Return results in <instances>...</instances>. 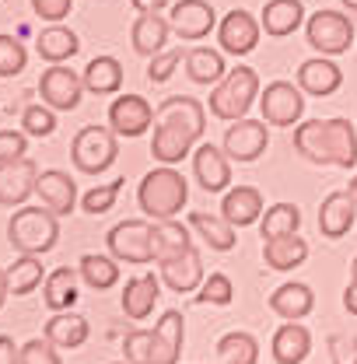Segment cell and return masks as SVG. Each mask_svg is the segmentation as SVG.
I'll use <instances>...</instances> for the list:
<instances>
[{
    "instance_id": "obj_1",
    "label": "cell",
    "mask_w": 357,
    "mask_h": 364,
    "mask_svg": "<svg viewBox=\"0 0 357 364\" xmlns=\"http://www.w3.org/2000/svg\"><path fill=\"white\" fill-rule=\"evenodd\" d=\"M207 109L203 102L189 95H172L158 105L154 116V136H151V158L161 165H178L193 154V144L203 136Z\"/></svg>"
},
{
    "instance_id": "obj_2",
    "label": "cell",
    "mask_w": 357,
    "mask_h": 364,
    "mask_svg": "<svg viewBox=\"0 0 357 364\" xmlns=\"http://www.w3.org/2000/svg\"><path fill=\"white\" fill-rule=\"evenodd\" d=\"M294 151L312 165H336L354 168L357 165V130L351 119H305L294 127Z\"/></svg>"
},
{
    "instance_id": "obj_3",
    "label": "cell",
    "mask_w": 357,
    "mask_h": 364,
    "mask_svg": "<svg viewBox=\"0 0 357 364\" xmlns=\"http://www.w3.org/2000/svg\"><path fill=\"white\" fill-rule=\"evenodd\" d=\"M137 203L151 221H169L182 214V207L189 203V182L176 165L151 168L137 186Z\"/></svg>"
},
{
    "instance_id": "obj_4",
    "label": "cell",
    "mask_w": 357,
    "mask_h": 364,
    "mask_svg": "<svg viewBox=\"0 0 357 364\" xmlns=\"http://www.w3.org/2000/svg\"><path fill=\"white\" fill-rule=\"evenodd\" d=\"M60 218L49 207H18L7 221V242L18 256H46L56 249Z\"/></svg>"
},
{
    "instance_id": "obj_5",
    "label": "cell",
    "mask_w": 357,
    "mask_h": 364,
    "mask_svg": "<svg viewBox=\"0 0 357 364\" xmlns=\"http://www.w3.org/2000/svg\"><path fill=\"white\" fill-rule=\"evenodd\" d=\"M260 74L245 63H238L235 70H228L211 91V116H218L224 123L245 119L249 109L260 102Z\"/></svg>"
},
{
    "instance_id": "obj_6",
    "label": "cell",
    "mask_w": 357,
    "mask_h": 364,
    "mask_svg": "<svg viewBox=\"0 0 357 364\" xmlns=\"http://www.w3.org/2000/svg\"><path fill=\"white\" fill-rule=\"evenodd\" d=\"M105 245H109V256H112V259L144 267V263L154 259V221H151V218L119 221L116 228H109Z\"/></svg>"
},
{
    "instance_id": "obj_7",
    "label": "cell",
    "mask_w": 357,
    "mask_h": 364,
    "mask_svg": "<svg viewBox=\"0 0 357 364\" xmlns=\"http://www.w3.org/2000/svg\"><path fill=\"white\" fill-rule=\"evenodd\" d=\"M116 154H119V144H116L112 127H81L78 136H74V144H70V161L85 176L109 172Z\"/></svg>"
},
{
    "instance_id": "obj_8",
    "label": "cell",
    "mask_w": 357,
    "mask_h": 364,
    "mask_svg": "<svg viewBox=\"0 0 357 364\" xmlns=\"http://www.w3.org/2000/svg\"><path fill=\"white\" fill-rule=\"evenodd\" d=\"M305 39H309V46L319 56H340L354 43V21L343 11L322 7L305 21Z\"/></svg>"
},
{
    "instance_id": "obj_9",
    "label": "cell",
    "mask_w": 357,
    "mask_h": 364,
    "mask_svg": "<svg viewBox=\"0 0 357 364\" xmlns=\"http://www.w3.org/2000/svg\"><path fill=\"white\" fill-rule=\"evenodd\" d=\"M260 112L270 127H298L305 116V91L291 81H270L260 91Z\"/></svg>"
},
{
    "instance_id": "obj_10",
    "label": "cell",
    "mask_w": 357,
    "mask_h": 364,
    "mask_svg": "<svg viewBox=\"0 0 357 364\" xmlns=\"http://www.w3.org/2000/svg\"><path fill=\"white\" fill-rule=\"evenodd\" d=\"M85 95V77L67 63H49L39 77V98L56 112H74Z\"/></svg>"
},
{
    "instance_id": "obj_11",
    "label": "cell",
    "mask_w": 357,
    "mask_h": 364,
    "mask_svg": "<svg viewBox=\"0 0 357 364\" xmlns=\"http://www.w3.org/2000/svg\"><path fill=\"white\" fill-rule=\"evenodd\" d=\"M270 123L263 119H235L228 130H224V154L231 158V161H242V165H249V161H256V158H263V151L270 147Z\"/></svg>"
},
{
    "instance_id": "obj_12",
    "label": "cell",
    "mask_w": 357,
    "mask_h": 364,
    "mask_svg": "<svg viewBox=\"0 0 357 364\" xmlns=\"http://www.w3.org/2000/svg\"><path fill=\"white\" fill-rule=\"evenodd\" d=\"M169 25L182 43H200L218 25V14L207 0H176L169 11Z\"/></svg>"
},
{
    "instance_id": "obj_13",
    "label": "cell",
    "mask_w": 357,
    "mask_h": 364,
    "mask_svg": "<svg viewBox=\"0 0 357 364\" xmlns=\"http://www.w3.org/2000/svg\"><path fill=\"white\" fill-rule=\"evenodd\" d=\"M263 36V25L249 11H228L218 25V46L231 56H249Z\"/></svg>"
},
{
    "instance_id": "obj_14",
    "label": "cell",
    "mask_w": 357,
    "mask_h": 364,
    "mask_svg": "<svg viewBox=\"0 0 357 364\" xmlns=\"http://www.w3.org/2000/svg\"><path fill=\"white\" fill-rule=\"evenodd\" d=\"M193 179L203 193H228L231 186V158L224 154V147L214 144H196L193 151Z\"/></svg>"
},
{
    "instance_id": "obj_15",
    "label": "cell",
    "mask_w": 357,
    "mask_h": 364,
    "mask_svg": "<svg viewBox=\"0 0 357 364\" xmlns=\"http://www.w3.org/2000/svg\"><path fill=\"white\" fill-rule=\"evenodd\" d=\"M154 109L144 95H119L112 105H109V127L116 136H140L151 130L154 123Z\"/></svg>"
},
{
    "instance_id": "obj_16",
    "label": "cell",
    "mask_w": 357,
    "mask_h": 364,
    "mask_svg": "<svg viewBox=\"0 0 357 364\" xmlns=\"http://www.w3.org/2000/svg\"><path fill=\"white\" fill-rule=\"evenodd\" d=\"M39 165L32 158L0 161V207H25V200L36 193Z\"/></svg>"
},
{
    "instance_id": "obj_17",
    "label": "cell",
    "mask_w": 357,
    "mask_h": 364,
    "mask_svg": "<svg viewBox=\"0 0 357 364\" xmlns=\"http://www.w3.org/2000/svg\"><path fill=\"white\" fill-rule=\"evenodd\" d=\"M123 358L130 364H178V350L169 347L158 329H134L123 340Z\"/></svg>"
},
{
    "instance_id": "obj_18",
    "label": "cell",
    "mask_w": 357,
    "mask_h": 364,
    "mask_svg": "<svg viewBox=\"0 0 357 364\" xmlns=\"http://www.w3.org/2000/svg\"><path fill=\"white\" fill-rule=\"evenodd\" d=\"M354 221H357V203L351 200L347 189H336V193H329L319 203V231H322V238L336 242V238L351 235Z\"/></svg>"
},
{
    "instance_id": "obj_19",
    "label": "cell",
    "mask_w": 357,
    "mask_h": 364,
    "mask_svg": "<svg viewBox=\"0 0 357 364\" xmlns=\"http://www.w3.org/2000/svg\"><path fill=\"white\" fill-rule=\"evenodd\" d=\"M158 273H161V284L172 287L176 294H193V291H200V284L207 280V277H203V259H200L196 245L186 249L176 259H169V263H158Z\"/></svg>"
},
{
    "instance_id": "obj_20",
    "label": "cell",
    "mask_w": 357,
    "mask_h": 364,
    "mask_svg": "<svg viewBox=\"0 0 357 364\" xmlns=\"http://www.w3.org/2000/svg\"><path fill=\"white\" fill-rule=\"evenodd\" d=\"M36 196L43 200V207H49L56 218L74 214V207H78V182L70 179L67 172H60V168H49V172H39Z\"/></svg>"
},
{
    "instance_id": "obj_21",
    "label": "cell",
    "mask_w": 357,
    "mask_h": 364,
    "mask_svg": "<svg viewBox=\"0 0 357 364\" xmlns=\"http://www.w3.org/2000/svg\"><path fill=\"white\" fill-rule=\"evenodd\" d=\"M343 85V70L329 60V56H312L298 67V88L312 98H326V95H336Z\"/></svg>"
},
{
    "instance_id": "obj_22",
    "label": "cell",
    "mask_w": 357,
    "mask_h": 364,
    "mask_svg": "<svg viewBox=\"0 0 357 364\" xmlns=\"http://www.w3.org/2000/svg\"><path fill=\"white\" fill-rule=\"evenodd\" d=\"M158 298H161V277H154V273H140V277H130V280H127L119 305H123L127 318L144 322V318L154 312Z\"/></svg>"
},
{
    "instance_id": "obj_23",
    "label": "cell",
    "mask_w": 357,
    "mask_h": 364,
    "mask_svg": "<svg viewBox=\"0 0 357 364\" xmlns=\"http://www.w3.org/2000/svg\"><path fill=\"white\" fill-rule=\"evenodd\" d=\"M221 218L235 228H249L263 218V193L256 186H231L221 200Z\"/></svg>"
},
{
    "instance_id": "obj_24",
    "label": "cell",
    "mask_w": 357,
    "mask_h": 364,
    "mask_svg": "<svg viewBox=\"0 0 357 364\" xmlns=\"http://www.w3.org/2000/svg\"><path fill=\"white\" fill-rule=\"evenodd\" d=\"M270 350H273V361L277 364H305V358L312 354V333L302 322L284 318V326L273 333Z\"/></svg>"
},
{
    "instance_id": "obj_25",
    "label": "cell",
    "mask_w": 357,
    "mask_h": 364,
    "mask_svg": "<svg viewBox=\"0 0 357 364\" xmlns=\"http://www.w3.org/2000/svg\"><path fill=\"white\" fill-rule=\"evenodd\" d=\"M43 336L53 347H60V350H78V347L88 343L91 326H88V318L78 316L74 309H70V312H53L49 322H46Z\"/></svg>"
},
{
    "instance_id": "obj_26",
    "label": "cell",
    "mask_w": 357,
    "mask_h": 364,
    "mask_svg": "<svg viewBox=\"0 0 357 364\" xmlns=\"http://www.w3.org/2000/svg\"><path fill=\"white\" fill-rule=\"evenodd\" d=\"M312 309H315V294H312V287L302 284V280H287V284H280L270 294V312L280 318L302 322L305 316H312Z\"/></svg>"
},
{
    "instance_id": "obj_27",
    "label": "cell",
    "mask_w": 357,
    "mask_h": 364,
    "mask_svg": "<svg viewBox=\"0 0 357 364\" xmlns=\"http://www.w3.org/2000/svg\"><path fill=\"white\" fill-rule=\"evenodd\" d=\"M260 25L270 39H287L291 32H298L305 25V7H302V0H267Z\"/></svg>"
},
{
    "instance_id": "obj_28",
    "label": "cell",
    "mask_w": 357,
    "mask_h": 364,
    "mask_svg": "<svg viewBox=\"0 0 357 364\" xmlns=\"http://www.w3.org/2000/svg\"><path fill=\"white\" fill-rule=\"evenodd\" d=\"M78 49H81L78 32H74V28H67L63 21L46 25V28H39V36H36V53L43 56L46 63H67Z\"/></svg>"
},
{
    "instance_id": "obj_29",
    "label": "cell",
    "mask_w": 357,
    "mask_h": 364,
    "mask_svg": "<svg viewBox=\"0 0 357 364\" xmlns=\"http://www.w3.org/2000/svg\"><path fill=\"white\" fill-rule=\"evenodd\" d=\"M263 259H267L270 270L287 273L298 270L305 259H309V242L294 231V235H280V238H270L263 242Z\"/></svg>"
},
{
    "instance_id": "obj_30",
    "label": "cell",
    "mask_w": 357,
    "mask_h": 364,
    "mask_svg": "<svg viewBox=\"0 0 357 364\" xmlns=\"http://www.w3.org/2000/svg\"><path fill=\"white\" fill-rule=\"evenodd\" d=\"M169 32H172V25H169V18H161V14H140L134 21V32H130V43L140 56H158V53H165V43H169Z\"/></svg>"
},
{
    "instance_id": "obj_31",
    "label": "cell",
    "mask_w": 357,
    "mask_h": 364,
    "mask_svg": "<svg viewBox=\"0 0 357 364\" xmlns=\"http://www.w3.org/2000/svg\"><path fill=\"white\" fill-rule=\"evenodd\" d=\"M186 74H189L193 85L211 88V85H218L224 74H228V67H224V56L218 49H211V46H193V49H186Z\"/></svg>"
},
{
    "instance_id": "obj_32",
    "label": "cell",
    "mask_w": 357,
    "mask_h": 364,
    "mask_svg": "<svg viewBox=\"0 0 357 364\" xmlns=\"http://www.w3.org/2000/svg\"><path fill=\"white\" fill-rule=\"evenodd\" d=\"M78 280H81L78 270L56 267L43 284V301L53 309V312H70V309L78 305Z\"/></svg>"
},
{
    "instance_id": "obj_33",
    "label": "cell",
    "mask_w": 357,
    "mask_h": 364,
    "mask_svg": "<svg viewBox=\"0 0 357 364\" xmlns=\"http://www.w3.org/2000/svg\"><path fill=\"white\" fill-rule=\"evenodd\" d=\"M81 77H85V91H91V95H102V98L116 95L123 88V63L116 56H95L81 70Z\"/></svg>"
},
{
    "instance_id": "obj_34",
    "label": "cell",
    "mask_w": 357,
    "mask_h": 364,
    "mask_svg": "<svg viewBox=\"0 0 357 364\" xmlns=\"http://www.w3.org/2000/svg\"><path fill=\"white\" fill-rule=\"evenodd\" d=\"M189 228L214 249V252H231L235 249V225L224 221L221 214H207V210H193Z\"/></svg>"
},
{
    "instance_id": "obj_35",
    "label": "cell",
    "mask_w": 357,
    "mask_h": 364,
    "mask_svg": "<svg viewBox=\"0 0 357 364\" xmlns=\"http://www.w3.org/2000/svg\"><path fill=\"white\" fill-rule=\"evenodd\" d=\"M186 249H193V242H189V228L178 225L176 218H169V221H154V263H169V259L182 256Z\"/></svg>"
},
{
    "instance_id": "obj_36",
    "label": "cell",
    "mask_w": 357,
    "mask_h": 364,
    "mask_svg": "<svg viewBox=\"0 0 357 364\" xmlns=\"http://www.w3.org/2000/svg\"><path fill=\"white\" fill-rule=\"evenodd\" d=\"M116 263H119V259H112V256L85 252L81 263H78V273H81V280L88 284L91 291H109V287L119 284V267H116Z\"/></svg>"
},
{
    "instance_id": "obj_37",
    "label": "cell",
    "mask_w": 357,
    "mask_h": 364,
    "mask_svg": "<svg viewBox=\"0 0 357 364\" xmlns=\"http://www.w3.org/2000/svg\"><path fill=\"white\" fill-rule=\"evenodd\" d=\"M218 354H221L224 364H256L260 361V340L245 329L224 333L218 340Z\"/></svg>"
},
{
    "instance_id": "obj_38",
    "label": "cell",
    "mask_w": 357,
    "mask_h": 364,
    "mask_svg": "<svg viewBox=\"0 0 357 364\" xmlns=\"http://www.w3.org/2000/svg\"><path fill=\"white\" fill-rule=\"evenodd\" d=\"M302 228V210L294 207V203H273L263 210V218H260V235H263V242L270 238H280V235H294Z\"/></svg>"
},
{
    "instance_id": "obj_39",
    "label": "cell",
    "mask_w": 357,
    "mask_h": 364,
    "mask_svg": "<svg viewBox=\"0 0 357 364\" xmlns=\"http://www.w3.org/2000/svg\"><path fill=\"white\" fill-rule=\"evenodd\" d=\"M7 284H11V294L14 298H25L32 294L43 280V259L39 256H18L11 267H7Z\"/></svg>"
},
{
    "instance_id": "obj_40",
    "label": "cell",
    "mask_w": 357,
    "mask_h": 364,
    "mask_svg": "<svg viewBox=\"0 0 357 364\" xmlns=\"http://www.w3.org/2000/svg\"><path fill=\"white\" fill-rule=\"evenodd\" d=\"M21 130L28 136H39V140L53 136L56 134V109H49L46 102H32V105L21 112Z\"/></svg>"
},
{
    "instance_id": "obj_41",
    "label": "cell",
    "mask_w": 357,
    "mask_h": 364,
    "mask_svg": "<svg viewBox=\"0 0 357 364\" xmlns=\"http://www.w3.org/2000/svg\"><path fill=\"white\" fill-rule=\"evenodd\" d=\"M196 301H203V305H231L235 301V284H231V277L221 270H214L203 284H200V291H196Z\"/></svg>"
},
{
    "instance_id": "obj_42",
    "label": "cell",
    "mask_w": 357,
    "mask_h": 364,
    "mask_svg": "<svg viewBox=\"0 0 357 364\" xmlns=\"http://www.w3.org/2000/svg\"><path fill=\"white\" fill-rule=\"evenodd\" d=\"M127 186V179H112L105 182V186H91L88 193L81 196V210L85 214H109L112 210V203L119 200V189Z\"/></svg>"
},
{
    "instance_id": "obj_43",
    "label": "cell",
    "mask_w": 357,
    "mask_h": 364,
    "mask_svg": "<svg viewBox=\"0 0 357 364\" xmlns=\"http://www.w3.org/2000/svg\"><path fill=\"white\" fill-rule=\"evenodd\" d=\"M25 63H28V49L21 46V39L0 32V77H14V74H21Z\"/></svg>"
},
{
    "instance_id": "obj_44",
    "label": "cell",
    "mask_w": 357,
    "mask_h": 364,
    "mask_svg": "<svg viewBox=\"0 0 357 364\" xmlns=\"http://www.w3.org/2000/svg\"><path fill=\"white\" fill-rule=\"evenodd\" d=\"M182 60H186L182 49H165V53L151 56V63H147V81H151V85H165V81L176 74V67Z\"/></svg>"
},
{
    "instance_id": "obj_45",
    "label": "cell",
    "mask_w": 357,
    "mask_h": 364,
    "mask_svg": "<svg viewBox=\"0 0 357 364\" xmlns=\"http://www.w3.org/2000/svg\"><path fill=\"white\" fill-rule=\"evenodd\" d=\"M154 329L169 340V347H172V350L182 354V343H186V318H182V312H176V309L161 312V318H158V326H154Z\"/></svg>"
},
{
    "instance_id": "obj_46",
    "label": "cell",
    "mask_w": 357,
    "mask_h": 364,
    "mask_svg": "<svg viewBox=\"0 0 357 364\" xmlns=\"http://www.w3.org/2000/svg\"><path fill=\"white\" fill-rule=\"evenodd\" d=\"M56 350L60 347H53L46 336H36V340L21 343V364H63Z\"/></svg>"
},
{
    "instance_id": "obj_47",
    "label": "cell",
    "mask_w": 357,
    "mask_h": 364,
    "mask_svg": "<svg viewBox=\"0 0 357 364\" xmlns=\"http://www.w3.org/2000/svg\"><path fill=\"white\" fill-rule=\"evenodd\" d=\"M326 347H329L333 364H357V336H351V333H333Z\"/></svg>"
},
{
    "instance_id": "obj_48",
    "label": "cell",
    "mask_w": 357,
    "mask_h": 364,
    "mask_svg": "<svg viewBox=\"0 0 357 364\" xmlns=\"http://www.w3.org/2000/svg\"><path fill=\"white\" fill-rule=\"evenodd\" d=\"M28 151V134L25 130H0V161H18Z\"/></svg>"
},
{
    "instance_id": "obj_49",
    "label": "cell",
    "mask_w": 357,
    "mask_h": 364,
    "mask_svg": "<svg viewBox=\"0 0 357 364\" xmlns=\"http://www.w3.org/2000/svg\"><path fill=\"white\" fill-rule=\"evenodd\" d=\"M70 7H74V0H32V11H36V18H43V21H63L67 14H70Z\"/></svg>"
},
{
    "instance_id": "obj_50",
    "label": "cell",
    "mask_w": 357,
    "mask_h": 364,
    "mask_svg": "<svg viewBox=\"0 0 357 364\" xmlns=\"http://www.w3.org/2000/svg\"><path fill=\"white\" fill-rule=\"evenodd\" d=\"M0 364H21V347L7 333H0Z\"/></svg>"
},
{
    "instance_id": "obj_51",
    "label": "cell",
    "mask_w": 357,
    "mask_h": 364,
    "mask_svg": "<svg viewBox=\"0 0 357 364\" xmlns=\"http://www.w3.org/2000/svg\"><path fill=\"white\" fill-rule=\"evenodd\" d=\"M137 14H161L169 7V0H130Z\"/></svg>"
},
{
    "instance_id": "obj_52",
    "label": "cell",
    "mask_w": 357,
    "mask_h": 364,
    "mask_svg": "<svg viewBox=\"0 0 357 364\" xmlns=\"http://www.w3.org/2000/svg\"><path fill=\"white\" fill-rule=\"evenodd\" d=\"M343 309L351 316H357V277H351V284L343 287Z\"/></svg>"
},
{
    "instance_id": "obj_53",
    "label": "cell",
    "mask_w": 357,
    "mask_h": 364,
    "mask_svg": "<svg viewBox=\"0 0 357 364\" xmlns=\"http://www.w3.org/2000/svg\"><path fill=\"white\" fill-rule=\"evenodd\" d=\"M7 298H11V284H7V270L0 267V309L7 305Z\"/></svg>"
},
{
    "instance_id": "obj_54",
    "label": "cell",
    "mask_w": 357,
    "mask_h": 364,
    "mask_svg": "<svg viewBox=\"0 0 357 364\" xmlns=\"http://www.w3.org/2000/svg\"><path fill=\"white\" fill-rule=\"evenodd\" d=\"M347 193H351V200L357 203V176H351V182H347Z\"/></svg>"
},
{
    "instance_id": "obj_55",
    "label": "cell",
    "mask_w": 357,
    "mask_h": 364,
    "mask_svg": "<svg viewBox=\"0 0 357 364\" xmlns=\"http://www.w3.org/2000/svg\"><path fill=\"white\" fill-rule=\"evenodd\" d=\"M340 4H343L347 11H357V0H340Z\"/></svg>"
},
{
    "instance_id": "obj_56",
    "label": "cell",
    "mask_w": 357,
    "mask_h": 364,
    "mask_svg": "<svg viewBox=\"0 0 357 364\" xmlns=\"http://www.w3.org/2000/svg\"><path fill=\"white\" fill-rule=\"evenodd\" d=\"M351 277H357V256H354V263H351Z\"/></svg>"
},
{
    "instance_id": "obj_57",
    "label": "cell",
    "mask_w": 357,
    "mask_h": 364,
    "mask_svg": "<svg viewBox=\"0 0 357 364\" xmlns=\"http://www.w3.org/2000/svg\"><path fill=\"white\" fill-rule=\"evenodd\" d=\"M109 364H130V361H127V358H123V361H109Z\"/></svg>"
}]
</instances>
